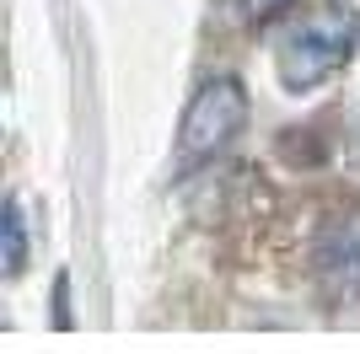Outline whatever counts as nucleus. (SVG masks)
<instances>
[{"label":"nucleus","instance_id":"obj_2","mask_svg":"<svg viewBox=\"0 0 360 354\" xmlns=\"http://www.w3.org/2000/svg\"><path fill=\"white\" fill-rule=\"evenodd\" d=\"M248 86L237 75H210L205 86L188 97L183 107V124H178V162L183 166H199V162H215L242 129H248Z\"/></svg>","mask_w":360,"mask_h":354},{"label":"nucleus","instance_id":"obj_3","mask_svg":"<svg viewBox=\"0 0 360 354\" xmlns=\"http://www.w3.org/2000/svg\"><path fill=\"white\" fill-rule=\"evenodd\" d=\"M312 280L328 306L360 301V215H333L312 242Z\"/></svg>","mask_w":360,"mask_h":354},{"label":"nucleus","instance_id":"obj_5","mask_svg":"<svg viewBox=\"0 0 360 354\" xmlns=\"http://www.w3.org/2000/svg\"><path fill=\"white\" fill-rule=\"evenodd\" d=\"M237 6H242L248 22H269V16H280L285 6H296V0H237Z\"/></svg>","mask_w":360,"mask_h":354},{"label":"nucleus","instance_id":"obj_4","mask_svg":"<svg viewBox=\"0 0 360 354\" xmlns=\"http://www.w3.org/2000/svg\"><path fill=\"white\" fill-rule=\"evenodd\" d=\"M27 268V215H22V199H6V274H22Z\"/></svg>","mask_w":360,"mask_h":354},{"label":"nucleus","instance_id":"obj_1","mask_svg":"<svg viewBox=\"0 0 360 354\" xmlns=\"http://www.w3.org/2000/svg\"><path fill=\"white\" fill-rule=\"evenodd\" d=\"M360 48V16L349 6H317L280 38L274 48V75L285 91H312L349 70V59Z\"/></svg>","mask_w":360,"mask_h":354}]
</instances>
